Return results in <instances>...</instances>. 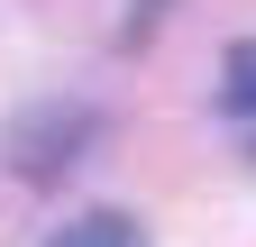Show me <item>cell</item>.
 Here are the masks:
<instances>
[{
	"label": "cell",
	"mask_w": 256,
	"mask_h": 247,
	"mask_svg": "<svg viewBox=\"0 0 256 247\" xmlns=\"http://www.w3.org/2000/svg\"><path fill=\"white\" fill-rule=\"evenodd\" d=\"M46 247H138V220H128V210H92V220L55 229Z\"/></svg>",
	"instance_id": "obj_1"
},
{
	"label": "cell",
	"mask_w": 256,
	"mask_h": 247,
	"mask_svg": "<svg viewBox=\"0 0 256 247\" xmlns=\"http://www.w3.org/2000/svg\"><path fill=\"white\" fill-rule=\"evenodd\" d=\"M220 110H238V119L256 110V37H238L229 64H220Z\"/></svg>",
	"instance_id": "obj_2"
}]
</instances>
